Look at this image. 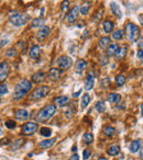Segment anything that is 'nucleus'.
<instances>
[{"instance_id":"nucleus-54","label":"nucleus","mask_w":143,"mask_h":160,"mask_svg":"<svg viewBox=\"0 0 143 160\" xmlns=\"http://www.w3.org/2000/svg\"><path fill=\"white\" fill-rule=\"evenodd\" d=\"M141 113H142V116H143V103H142V105H141Z\"/></svg>"},{"instance_id":"nucleus-48","label":"nucleus","mask_w":143,"mask_h":160,"mask_svg":"<svg viewBox=\"0 0 143 160\" xmlns=\"http://www.w3.org/2000/svg\"><path fill=\"white\" fill-rule=\"evenodd\" d=\"M8 145L9 144V139H8V138H6V139H3V142H1V145Z\"/></svg>"},{"instance_id":"nucleus-6","label":"nucleus","mask_w":143,"mask_h":160,"mask_svg":"<svg viewBox=\"0 0 143 160\" xmlns=\"http://www.w3.org/2000/svg\"><path fill=\"white\" fill-rule=\"evenodd\" d=\"M56 62L58 64V68H60L61 70L65 71V70H68V69L72 67V65H73V59H72L69 56L63 55L57 58Z\"/></svg>"},{"instance_id":"nucleus-47","label":"nucleus","mask_w":143,"mask_h":160,"mask_svg":"<svg viewBox=\"0 0 143 160\" xmlns=\"http://www.w3.org/2000/svg\"><path fill=\"white\" fill-rule=\"evenodd\" d=\"M139 21H140L141 25L143 27V13L142 14H139Z\"/></svg>"},{"instance_id":"nucleus-24","label":"nucleus","mask_w":143,"mask_h":160,"mask_svg":"<svg viewBox=\"0 0 143 160\" xmlns=\"http://www.w3.org/2000/svg\"><path fill=\"white\" fill-rule=\"evenodd\" d=\"M103 133L105 134L107 137H112V136L116 135V128L110 126V125H108V126H105L103 128Z\"/></svg>"},{"instance_id":"nucleus-21","label":"nucleus","mask_w":143,"mask_h":160,"mask_svg":"<svg viewBox=\"0 0 143 160\" xmlns=\"http://www.w3.org/2000/svg\"><path fill=\"white\" fill-rule=\"evenodd\" d=\"M141 145H142V140L141 139H135L130 144V151L132 153H135L136 151H140Z\"/></svg>"},{"instance_id":"nucleus-35","label":"nucleus","mask_w":143,"mask_h":160,"mask_svg":"<svg viewBox=\"0 0 143 160\" xmlns=\"http://www.w3.org/2000/svg\"><path fill=\"white\" fill-rule=\"evenodd\" d=\"M40 134L43 136V137H50L52 134V129L49 128V127H41L40 128Z\"/></svg>"},{"instance_id":"nucleus-52","label":"nucleus","mask_w":143,"mask_h":160,"mask_svg":"<svg viewBox=\"0 0 143 160\" xmlns=\"http://www.w3.org/2000/svg\"><path fill=\"white\" fill-rule=\"evenodd\" d=\"M140 158H141V159H143V147L141 148V150H140Z\"/></svg>"},{"instance_id":"nucleus-14","label":"nucleus","mask_w":143,"mask_h":160,"mask_svg":"<svg viewBox=\"0 0 143 160\" xmlns=\"http://www.w3.org/2000/svg\"><path fill=\"white\" fill-rule=\"evenodd\" d=\"M69 102V98L67 96H61V97H56L54 99V104L57 108H63Z\"/></svg>"},{"instance_id":"nucleus-32","label":"nucleus","mask_w":143,"mask_h":160,"mask_svg":"<svg viewBox=\"0 0 143 160\" xmlns=\"http://www.w3.org/2000/svg\"><path fill=\"white\" fill-rule=\"evenodd\" d=\"M83 142H85L86 145H90L94 142V135L92 133H85L83 135Z\"/></svg>"},{"instance_id":"nucleus-7","label":"nucleus","mask_w":143,"mask_h":160,"mask_svg":"<svg viewBox=\"0 0 143 160\" xmlns=\"http://www.w3.org/2000/svg\"><path fill=\"white\" fill-rule=\"evenodd\" d=\"M39 126L35 122H27L25 124L22 125V128H21V134L25 136H30L32 134H34L38 131Z\"/></svg>"},{"instance_id":"nucleus-2","label":"nucleus","mask_w":143,"mask_h":160,"mask_svg":"<svg viewBox=\"0 0 143 160\" xmlns=\"http://www.w3.org/2000/svg\"><path fill=\"white\" fill-rule=\"evenodd\" d=\"M55 112H56L55 104L46 105V107H44L43 109H41L40 111H39L38 115H36V118H35L36 122H40V123L46 122V121H49L50 118H53Z\"/></svg>"},{"instance_id":"nucleus-49","label":"nucleus","mask_w":143,"mask_h":160,"mask_svg":"<svg viewBox=\"0 0 143 160\" xmlns=\"http://www.w3.org/2000/svg\"><path fill=\"white\" fill-rule=\"evenodd\" d=\"M81 92H82V90H79L78 92H76V93H75L74 92V94H73V97H74V98H76V97H78L79 94H81Z\"/></svg>"},{"instance_id":"nucleus-29","label":"nucleus","mask_w":143,"mask_h":160,"mask_svg":"<svg viewBox=\"0 0 143 160\" xmlns=\"http://www.w3.org/2000/svg\"><path fill=\"white\" fill-rule=\"evenodd\" d=\"M89 9H90V3L85 1V2L81 6V8H79V13H81L82 16H86V14L88 13V11H89Z\"/></svg>"},{"instance_id":"nucleus-15","label":"nucleus","mask_w":143,"mask_h":160,"mask_svg":"<svg viewBox=\"0 0 143 160\" xmlns=\"http://www.w3.org/2000/svg\"><path fill=\"white\" fill-rule=\"evenodd\" d=\"M61 72H62V70H61L60 68H51L49 70V78L52 80V81H57L58 79H60L61 77Z\"/></svg>"},{"instance_id":"nucleus-18","label":"nucleus","mask_w":143,"mask_h":160,"mask_svg":"<svg viewBox=\"0 0 143 160\" xmlns=\"http://www.w3.org/2000/svg\"><path fill=\"white\" fill-rule=\"evenodd\" d=\"M56 142V138H49V139H45L43 142H39L38 146L40 148H44V149H47V148H51Z\"/></svg>"},{"instance_id":"nucleus-31","label":"nucleus","mask_w":143,"mask_h":160,"mask_svg":"<svg viewBox=\"0 0 143 160\" xmlns=\"http://www.w3.org/2000/svg\"><path fill=\"white\" fill-rule=\"evenodd\" d=\"M118 45L116 44V43H114V44H110L109 47L107 48V52H106V55L107 56H114V54H116L117 49H118Z\"/></svg>"},{"instance_id":"nucleus-39","label":"nucleus","mask_w":143,"mask_h":160,"mask_svg":"<svg viewBox=\"0 0 143 160\" xmlns=\"http://www.w3.org/2000/svg\"><path fill=\"white\" fill-rule=\"evenodd\" d=\"M8 93V87L7 85H5V83H1V86H0V96L3 97L5 94Z\"/></svg>"},{"instance_id":"nucleus-46","label":"nucleus","mask_w":143,"mask_h":160,"mask_svg":"<svg viewBox=\"0 0 143 160\" xmlns=\"http://www.w3.org/2000/svg\"><path fill=\"white\" fill-rule=\"evenodd\" d=\"M69 160H79V157H78V155L77 153H75V155H73L71 157V159Z\"/></svg>"},{"instance_id":"nucleus-53","label":"nucleus","mask_w":143,"mask_h":160,"mask_svg":"<svg viewBox=\"0 0 143 160\" xmlns=\"http://www.w3.org/2000/svg\"><path fill=\"white\" fill-rule=\"evenodd\" d=\"M98 160H108V159H107V158H105V157H100Z\"/></svg>"},{"instance_id":"nucleus-38","label":"nucleus","mask_w":143,"mask_h":160,"mask_svg":"<svg viewBox=\"0 0 143 160\" xmlns=\"http://www.w3.org/2000/svg\"><path fill=\"white\" fill-rule=\"evenodd\" d=\"M5 125H6V127H7V128H9V129H13V128H16V126H17L16 122H14L13 120H8V121H6Z\"/></svg>"},{"instance_id":"nucleus-10","label":"nucleus","mask_w":143,"mask_h":160,"mask_svg":"<svg viewBox=\"0 0 143 160\" xmlns=\"http://www.w3.org/2000/svg\"><path fill=\"white\" fill-rule=\"evenodd\" d=\"M8 72H9V66H8V62L3 60L1 64H0V80L1 82L5 81V79L7 78Z\"/></svg>"},{"instance_id":"nucleus-40","label":"nucleus","mask_w":143,"mask_h":160,"mask_svg":"<svg viewBox=\"0 0 143 160\" xmlns=\"http://www.w3.org/2000/svg\"><path fill=\"white\" fill-rule=\"evenodd\" d=\"M110 85V79L109 78H105L103 80H101L100 82V87L103 88V89H106V88H108V86Z\"/></svg>"},{"instance_id":"nucleus-43","label":"nucleus","mask_w":143,"mask_h":160,"mask_svg":"<svg viewBox=\"0 0 143 160\" xmlns=\"http://www.w3.org/2000/svg\"><path fill=\"white\" fill-rule=\"evenodd\" d=\"M108 57H109V56L105 55V56H103V57L100 58V65H101V66H106V65L108 64Z\"/></svg>"},{"instance_id":"nucleus-9","label":"nucleus","mask_w":143,"mask_h":160,"mask_svg":"<svg viewBox=\"0 0 143 160\" xmlns=\"http://www.w3.org/2000/svg\"><path fill=\"white\" fill-rule=\"evenodd\" d=\"M79 13V8L77 6H74L68 12V16H67V21L69 23H75V21L77 20V17H78Z\"/></svg>"},{"instance_id":"nucleus-25","label":"nucleus","mask_w":143,"mask_h":160,"mask_svg":"<svg viewBox=\"0 0 143 160\" xmlns=\"http://www.w3.org/2000/svg\"><path fill=\"white\" fill-rule=\"evenodd\" d=\"M107 100L109 103L116 104V103H118L119 101L121 100V97H120V94H118V93H110L109 96H108Z\"/></svg>"},{"instance_id":"nucleus-13","label":"nucleus","mask_w":143,"mask_h":160,"mask_svg":"<svg viewBox=\"0 0 143 160\" xmlns=\"http://www.w3.org/2000/svg\"><path fill=\"white\" fill-rule=\"evenodd\" d=\"M127 54H128V46L127 45H122V46L118 47V49H117L116 54L114 56L116 58V60H120L122 58H124Z\"/></svg>"},{"instance_id":"nucleus-8","label":"nucleus","mask_w":143,"mask_h":160,"mask_svg":"<svg viewBox=\"0 0 143 160\" xmlns=\"http://www.w3.org/2000/svg\"><path fill=\"white\" fill-rule=\"evenodd\" d=\"M50 33H51V29H50V27L43 25V27L40 28V30H39L38 33H36V38H38V40L43 41L50 35Z\"/></svg>"},{"instance_id":"nucleus-26","label":"nucleus","mask_w":143,"mask_h":160,"mask_svg":"<svg viewBox=\"0 0 143 160\" xmlns=\"http://www.w3.org/2000/svg\"><path fill=\"white\" fill-rule=\"evenodd\" d=\"M89 102H90V96L88 93H85L83 97H82V101H81L82 110L86 109V108H87V105L89 104Z\"/></svg>"},{"instance_id":"nucleus-1","label":"nucleus","mask_w":143,"mask_h":160,"mask_svg":"<svg viewBox=\"0 0 143 160\" xmlns=\"http://www.w3.org/2000/svg\"><path fill=\"white\" fill-rule=\"evenodd\" d=\"M32 89V82L28 79L21 80L20 82L17 83V86L14 87V91L12 93V99L13 100H21L22 98H24Z\"/></svg>"},{"instance_id":"nucleus-44","label":"nucleus","mask_w":143,"mask_h":160,"mask_svg":"<svg viewBox=\"0 0 143 160\" xmlns=\"http://www.w3.org/2000/svg\"><path fill=\"white\" fill-rule=\"evenodd\" d=\"M6 55L8 56V57H12V56L16 55V49L14 48H10L7 51V53H6Z\"/></svg>"},{"instance_id":"nucleus-41","label":"nucleus","mask_w":143,"mask_h":160,"mask_svg":"<svg viewBox=\"0 0 143 160\" xmlns=\"http://www.w3.org/2000/svg\"><path fill=\"white\" fill-rule=\"evenodd\" d=\"M90 155H92V151H90V149L86 148V149H84V150H83V158H84V160H87L88 158L90 157Z\"/></svg>"},{"instance_id":"nucleus-22","label":"nucleus","mask_w":143,"mask_h":160,"mask_svg":"<svg viewBox=\"0 0 143 160\" xmlns=\"http://www.w3.org/2000/svg\"><path fill=\"white\" fill-rule=\"evenodd\" d=\"M110 45V38L109 36H103L99 40L98 42V46L100 49H107Z\"/></svg>"},{"instance_id":"nucleus-11","label":"nucleus","mask_w":143,"mask_h":160,"mask_svg":"<svg viewBox=\"0 0 143 160\" xmlns=\"http://www.w3.org/2000/svg\"><path fill=\"white\" fill-rule=\"evenodd\" d=\"M95 86V76L93 75V72H89L85 78V83H84V87L86 90H92Z\"/></svg>"},{"instance_id":"nucleus-12","label":"nucleus","mask_w":143,"mask_h":160,"mask_svg":"<svg viewBox=\"0 0 143 160\" xmlns=\"http://www.w3.org/2000/svg\"><path fill=\"white\" fill-rule=\"evenodd\" d=\"M14 118L19 121H25L30 118V113L24 109H19L14 112Z\"/></svg>"},{"instance_id":"nucleus-45","label":"nucleus","mask_w":143,"mask_h":160,"mask_svg":"<svg viewBox=\"0 0 143 160\" xmlns=\"http://www.w3.org/2000/svg\"><path fill=\"white\" fill-rule=\"evenodd\" d=\"M138 46L139 48H143V36H140V38L138 40Z\"/></svg>"},{"instance_id":"nucleus-19","label":"nucleus","mask_w":143,"mask_h":160,"mask_svg":"<svg viewBox=\"0 0 143 160\" xmlns=\"http://www.w3.org/2000/svg\"><path fill=\"white\" fill-rule=\"evenodd\" d=\"M41 54V47L39 45H33L29 52V56L32 59H36Z\"/></svg>"},{"instance_id":"nucleus-42","label":"nucleus","mask_w":143,"mask_h":160,"mask_svg":"<svg viewBox=\"0 0 143 160\" xmlns=\"http://www.w3.org/2000/svg\"><path fill=\"white\" fill-rule=\"evenodd\" d=\"M136 57L141 62H143V48H139L136 52Z\"/></svg>"},{"instance_id":"nucleus-50","label":"nucleus","mask_w":143,"mask_h":160,"mask_svg":"<svg viewBox=\"0 0 143 160\" xmlns=\"http://www.w3.org/2000/svg\"><path fill=\"white\" fill-rule=\"evenodd\" d=\"M7 43H8V41L7 40H5V41H1V47H3V46H5V44H7Z\"/></svg>"},{"instance_id":"nucleus-34","label":"nucleus","mask_w":143,"mask_h":160,"mask_svg":"<svg viewBox=\"0 0 143 160\" xmlns=\"http://www.w3.org/2000/svg\"><path fill=\"white\" fill-rule=\"evenodd\" d=\"M23 142H24L23 138H18L16 142H13L11 144V150H17V149H19L23 145Z\"/></svg>"},{"instance_id":"nucleus-51","label":"nucleus","mask_w":143,"mask_h":160,"mask_svg":"<svg viewBox=\"0 0 143 160\" xmlns=\"http://www.w3.org/2000/svg\"><path fill=\"white\" fill-rule=\"evenodd\" d=\"M72 151H73V152H76V151H77V146H76V145H75V146H73V148H72Z\"/></svg>"},{"instance_id":"nucleus-27","label":"nucleus","mask_w":143,"mask_h":160,"mask_svg":"<svg viewBox=\"0 0 143 160\" xmlns=\"http://www.w3.org/2000/svg\"><path fill=\"white\" fill-rule=\"evenodd\" d=\"M124 35V31L123 30H116L114 32H112V38L114 41H121Z\"/></svg>"},{"instance_id":"nucleus-23","label":"nucleus","mask_w":143,"mask_h":160,"mask_svg":"<svg viewBox=\"0 0 143 160\" xmlns=\"http://www.w3.org/2000/svg\"><path fill=\"white\" fill-rule=\"evenodd\" d=\"M103 31L106 32V33H111L112 32V30H114V22L112 21H110V20H105L103 22Z\"/></svg>"},{"instance_id":"nucleus-33","label":"nucleus","mask_w":143,"mask_h":160,"mask_svg":"<svg viewBox=\"0 0 143 160\" xmlns=\"http://www.w3.org/2000/svg\"><path fill=\"white\" fill-rule=\"evenodd\" d=\"M43 24H44V19H42V18L33 19L31 22L32 28H41V27H43Z\"/></svg>"},{"instance_id":"nucleus-16","label":"nucleus","mask_w":143,"mask_h":160,"mask_svg":"<svg viewBox=\"0 0 143 160\" xmlns=\"http://www.w3.org/2000/svg\"><path fill=\"white\" fill-rule=\"evenodd\" d=\"M87 68V62L85 59H78L75 64V72L81 75L85 69Z\"/></svg>"},{"instance_id":"nucleus-37","label":"nucleus","mask_w":143,"mask_h":160,"mask_svg":"<svg viewBox=\"0 0 143 160\" xmlns=\"http://www.w3.org/2000/svg\"><path fill=\"white\" fill-rule=\"evenodd\" d=\"M61 9H62L63 12H66L69 10V1L68 0H63L62 5H61Z\"/></svg>"},{"instance_id":"nucleus-30","label":"nucleus","mask_w":143,"mask_h":160,"mask_svg":"<svg viewBox=\"0 0 143 160\" xmlns=\"http://www.w3.org/2000/svg\"><path fill=\"white\" fill-rule=\"evenodd\" d=\"M95 109L98 113H103L106 111V104L103 100H99L97 101V103L95 104Z\"/></svg>"},{"instance_id":"nucleus-17","label":"nucleus","mask_w":143,"mask_h":160,"mask_svg":"<svg viewBox=\"0 0 143 160\" xmlns=\"http://www.w3.org/2000/svg\"><path fill=\"white\" fill-rule=\"evenodd\" d=\"M45 77H46V75H45L44 71L40 70V71H38V72L33 73V76H32V78H31L32 82H34V83L43 82V81L45 80Z\"/></svg>"},{"instance_id":"nucleus-4","label":"nucleus","mask_w":143,"mask_h":160,"mask_svg":"<svg viewBox=\"0 0 143 160\" xmlns=\"http://www.w3.org/2000/svg\"><path fill=\"white\" fill-rule=\"evenodd\" d=\"M30 17L28 14H22L20 12H11L9 16V22L14 27H22L29 21Z\"/></svg>"},{"instance_id":"nucleus-5","label":"nucleus","mask_w":143,"mask_h":160,"mask_svg":"<svg viewBox=\"0 0 143 160\" xmlns=\"http://www.w3.org/2000/svg\"><path fill=\"white\" fill-rule=\"evenodd\" d=\"M50 87L49 86H40V87L35 88L30 94V99L31 100H40V99L44 98L49 94Z\"/></svg>"},{"instance_id":"nucleus-3","label":"nucleus","mask_w":143,"mask_h":160,"mask_svg":"<svg viewBox=\"0 0 143 160\" xmlns=\"http://www.w3.org/2000/svg\"><path fill=\"white\" fill-rule=\"evenodd\" d=\"M125 38L129 42H138V40L140 38V28L136 24L132 22H128L125 24Z\"/></svg>"},{"instance_id":"nucleus-20","label":"nucleus","mask_w":143,"mask_h":160,"mask_svg":"<svg viewBox=\"0 0 143 160\" xmlns=\"http://www.w3.org/2000/svg\"><path fill=\"white\" fill-rule=\"evenodd\" d=\"M110 10H111V12L117 17V18L120 19L121 17H122V12H121L120 7H119V5H117L114 1H112V2L110 3Z\"/></svg>"},{"instance_id":"nucleus-36","label":"nucleus","mask_w":143,"mask_h":160,"mask_svg":"<svg viewBox=\"0 0 143 160\" xmlns=\"http://www.w3.org/2000/svg\"><path fill=\"white\" fill-rule=\"evenodd\" d=\"M125 77L123 75H118L116 77V83L119 86V87H121V86H123L125 83Z\"/></svg>"},{"instance_id":"nucleus-28","label":"nucleus","mask_w":143,"mask_h":160,"mask_svg":"<svg viewBox=\"0 0 143 160\" xmlns=\"http://www.w3.org/2000/svg\"><path fill=\"white\" fill-rule=\"evenodd\" d=\"M119 151H120V147L118 145H112V146H110L108 148L107 153L109 156H117L119 153Z\"/></svg>"}]
</instances>
